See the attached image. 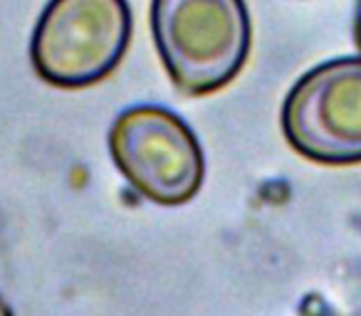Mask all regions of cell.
Segmentation results:
<instances>
[{"mask_svg": "<svg viewBox=\"0 0 361 316\" xmlns=\"http://www.w3.org/2000/svg\"><path fill=\"white\" fill-rule=\"evenodd\" d=\"M151 30L166 72L191 96L231 84L252 40L245 0H154Z\"/></svg>", "mask_w": 361, "mask_h": 316, "instance_id": "1", "label": "cell"}, {"mask_svg": "<svg viewBox=\"0 0 361 316\" xmlns=\"http://www.w3.org/2000/svg\"><path fill=\"white\" fill-rule=\"evenodd\" d=\"M129 37L126 0H50L32 32V67L47 84L82 89L116 70Z\"/></svg>", "mask_w": 361, "mask_h": 316, "instance_id": "2", "label": "cell"}, {"mask_svg": "<svg viewBox=\"0 0 361 316\" xmlns=\"http://www.w3.org/2000/svg\"><path fill=\"white\" fill-rule=\"evenodd\" d=\"M109 151L124 181L146 201L180 206L203 183V153L186 121L164 106H131L109 131Z\"/></svg>", "mask_w": 361, "mask_h": 316, "instance_id": "3", "label": "cell"}, {"mask_svg": "<svg viewBox=\"0 0 361 316\" xmlns=\"http://www.w3.org/2000/svg\"><path fill=\"white\" fill-rule=\"evenodd\" d=\"M282 131L317 163H361V57H339L307 72L287 94Z\"/></svg>", "mask_w": 361, "mask_h": 316, "instance_id": "4", "label": "cell"}, {"mask_svg": "<svg viewBox=\"0 0 361 316\" xmlns=\"http://www.w3.org/2000/svg\"><path fill=\"white\" fill-rule=\"evenodd\" d=\"M356 42L361 47V0H359V11H356Z\"/></svg>", "mask_w": 361, "mask_h": 316, "instance_id": "5", "label": "cell"}, {"mask_svg": "<svg viewBox=\"0 0 361 316\" xmlns=\"http://www.w3.org/2000/svg\"><path fill=\"white\" fill-rule=\"evenodd\" d=\"M0 316H13V311H11V306L6 304V301L0 299Z\"/></svg>", "mask_w": 361, "mask_h": 316, "instance_id": "6", "label": "cell"}]
</instances>
